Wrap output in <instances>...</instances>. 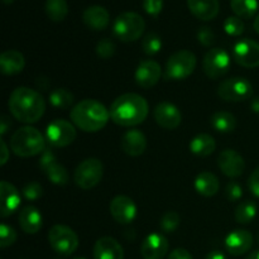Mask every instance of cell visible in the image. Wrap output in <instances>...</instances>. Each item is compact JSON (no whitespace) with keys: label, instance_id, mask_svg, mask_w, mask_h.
Instances as JSON below:
<instances>
[{"label":"cell","instance_id":"5","mask_svg":"<svg viewBox=\"0 0 259 259\" xmlns=\"http://www.w3.org/2000/svg\"><path fill=\"white\" fill-rule=\"evenodd\" d=\"M146 28L143 17L136 12H124L113 23V33L121 42H134L142 37Z\"/></svg>","mask_w":259,"mask_h":259},{"label":"cell","instance_id":"15","mask_svg":"<svg viewBox=\"0 0 259 259\" xmlns=\"http://www.w3.org/2000/svg\"><path fill=\"white\" fill-rule=\"evenodd\" d=\"M110 214L119 224H129L136 219L137 206L131 197L119 195L111 200Z\"/></svg>","mask_w":259,"mask_h":259},{"label":"cell","instance_id":"20","mask_svg":"<svg viewBox=\"0 0 259 259\" xmlns=\"http://www.w3.org/2000/svg\"><path fill=\"white\" fill-rule=\"evenodd\" d=\"M253 245L252 233L244 229H237L230 233L225 239V248L232 255H242L247 253Z\"/></svg>","mask_w":259,"mask_h":259},{"label":"cell","instance_id":"49","mask_svg":"<svg viewBox=\"0 0 259 259\" xmlns=\"http://www.w3.org/2000/svg\"><path fill=\"white\" fill-rule=\"evenodd\" d=\"M247 259H259V249L250 253V254L247 257Z\"/></svg>","mask_w":259,"mask_h":259},{"label":"cell","instance_id":"3","mask_svg":"<svg viewBox=\"0 0 259 259\" xmlns=\"http://www.w3.org/2000/svg\"><path fill=\"white\" fill-rule=\"evenodd\" d=\"M72 123L81 131L95 133L101 131L110 119V111L94 99H85L72 108L70 113Z\"/></svg>","mask_w":259,"mask_h":259},{"label":"cell","instance_id":"17","mask_svg":"<svg viewBox=\"0 0 259 259\" xmlns=\"http://www.w3.org/2000/svg\"><path fill=\"white\" fill-rule=\"evenodd\" d=\"M168 240L159 233H152L143 240L141 254L143 259H163L168 252Z\"/></svg>","mask_w":259,"mask_h":259},{"label":"cell","instance_id":"28","mask_svg":"<svg viewBox=\"0 0 259 259\" xmlns=\"http://www.w3.org/2000/svg\"><path fill=\"white\" fill-rule=\"evenodd\" d=\"M217 148L215 139L206 133L196 136L190 142V151L197 157H207Z\"/></svg>","mask_w":259,"mask_h":259},{"label":"cell","instance_id":"41","mask_svg":"<svg viewBox=\"0 0 259 259\" xmlns=\"http://www.w3.org/2000/svg\"><path fill=\"white\" fill-rule=\"evenodd\" d=\"M197 39L201 43L202 46H206V47H210V46L214 43L215 40V34L211 30V28L209 27H201L197 32Z\"/></svg>","mask_w":259,"mask_h":259},{"label":"cell","instance_id":"19","mask_svg":"<svg viewBox=\"0 0 259 259\" xmlns=\"http://www.w3.org/2000/svg\"><path fill=\"white\" fill-rule=\"evenodd\" d=\"M0 200H2V209L0 215L2 218H8L14 214L20 206V194L14 185L7 181L0 182Z\"/></svg>","mask_w":259,"mask_h":259},{"label":"cell","instance_id":"1","mask_svg":"<svg viewBox=\"0 0 259 259\" xmlns=\"http://www.w3.org/2000/svg\"><path fill=\"white\" fill-rule=\"evenodd\" d=\"M9 109L12 115L22 123H37L43 116L46 103L38 91L20 86L17 88L9 98Z\"/></svg>","mask_w":259,"mask_h":259},{"label":"cell","instance_id":"31","mask_svg":"<svg viewBox=\"0 0 259 259\" xmlns=\"http://www.w3.org/2000/svg\"><path fill=\"white\" fill-rule=\"evenodd\" d=\"M230 7L237 17L249 19L257 13L258 0H230Z\"/></svg>","mask_w":259,"mask_h":259},{"label":"cell","instance_id":"43","mask_svg":"<svg viewBox=\"0 0 259 259\" xmlns=\"http://www.w3.org/2000/svg\"><path fill=\"white\" fill-rule=\"evenodd\" d=\"M248 186H249L250 192L255 197H259V167L250 175L249 180H248Z\"/></svg>","mask_w":259,"mask_h":259},{"label":"cell","instance_id":"8","mask_svg":"<svg viewBox=\"0 0 259 259\" xmlns=\"http://www.w3.org/2000/svg\"><path fill=\"white\" fill-rule=\"evenodd\" d=\"M104 175V166L98 158H88L81 162L76 168L73 180L82 190H90L101 181Z\"/></svg>","mask_w":259,"mask_h":259},{"label":"cell","instance_id":"48","mask_svg":"<svg viewBox=\"0 0 259 259\" xmlns=\"http://www.w3.org/2000/svg\"><path fill=\"white\" fill-rule=\"evenodd\" d=\"M250 109H252L254 113H259V98H255L254 100H252V104H250Z\"/></svg>","mask_w":259,"mask_h":259},{"label":"cell","instance_id":"11","mask_svg":"<svg viewBox=\"0 0 259 259\" xmlns=\"http://www.w3.org/2000/svg\"><path fill=\"white\" fill-rule=\"evenodd\" d=\"M204 72L209 78H220L230 67V56L223 48H212L207 51L204 57Z\"/></svg>","mask_w":259,"mask_h":259},{"label":"cell","instance_id":"30","mask_svg":"<svg viewBox=\"0 0 259 259\" xmlns=\"http://www.w3.org/2000/svg\"><path fill=\"white\" fill-rule=\"evenodd\" d=\"M45 9L52 22H62L68 14V4L66 0H46Z\"/></svg>","mask_w":259,"mask_h":259},{"label":"cell","instance_id":"29","mask_svg":"<svg viewBox=\"0 0 259 259\" xmlns=\"http://www.w3.org/2000/svg\"><path fill=\"white\" fill-rule=\"evenodd\" d=\"M211 125L220 133H230L237 126V119L229 111H217L211 116Z\"/></svg>","mask_w":259,"mask_h":259},{"label":"cell","instance_id":"10","mask_svg":"<svg viewBox=\"0 0 259 259\" xmlns=\"http://www.w3.org/2000/svg\"><path fill=\"white\" fill-rule=\"evenodd\" d=\"M46 138L53 147H67L76 139V129L72 123L63 119H56L48 124Z\"/></svg>","mask_w":259,"mask_h":259},{"label":"cell","instance_id":"13","mask_svg":"<svg viewBox=\"0 0 259 259\" xmlns=\"http://www.w3.org/2000/svg\"><path fill=\"white\" fill-rule=\"evenodd\" d=\"M39 166L52 184L58 185V186H63L70 180L67 169L62 164L58 163L55 153L51 149L46 148L43 151V153L40 154Z\"/></svg>","mask_w":259,"mask_h":259},{"label":"cell","instance_id":"26","mask_svg":"<svg viewBox=\"0 0 259 259\" xmlns=\"http://www.w3.org/2000/svg\"><path fill=\"white\" fill-rule=\"evenodd\" d=\"M25 66L24 56L15 50H8L0 56V70L4 75L13 76L22 72Z\"/></svg>","mask_w":259,"mask_h":259},{"label":"cell","instance_id":"39","mask_svg":"<svg viewBox=\"0 0 259 259\" xmlns=\"http://www.w3.org/2000/svg\"><path fill=\"white\" fill-rule=\"evenodd\" d=\"M23 196L28 200V201H35V200L39 199L43 194V190L40 184L38 182H29V184L25 185L22 190Z\"/></svg>","mask_w":259,"mask_h":259},{"label":"cell","instance_id":"16","mask_svg":"<svg viewBox=\"0 0 259 259\" xmlns=\"http://www.w3.org/2000/svg\"><path fill=\"white\" fill-rule=\"evenodd\" d=\"M218 164L219 168L222 169L223 174L228 177H235L242 176L245 168V162L242 154L238 153L234 149H225L219 154L218 158Z\"/></svg>","mask_w":259,"mask_h":259},{"label":"cell","instance_id":"42","mask_svg":"<svg viewBox=\"0 0 259 259\" xmlns=\"http://www.w3.org/2000/svg\"><path fill=\"white\" fill-rule=\"evenodd\" d=\"M242 195H243V191L239 184L232 181L227 185V189H225V196H227V199L229 200V201H238V200H240Z\"/></svg>","mask_w":259,"mask_h":259},{"label":"cell","instance_id":"46","mask_svg":"<svg viewBox=\"0 0 259 259\" xmlns=\"http://www.w3.org/2000/svg\"><path fill=\"white\" fill-rule=\"evenodd\" d=\"M0 144H2V162L0 163H2V166H4L8 162V158H9V149H8V146L4 139H2Z\"/></svg>","mask_w":259,"mask_h":259},{"label":"cell","instance_id":"27","mask_svg":"<svg viewBox=\"0 0 259 259\" xmlns=\"http://www.w3.org/2000/svg\"><path fill=\"white\" fill-rule=\"evenodd\" d=\"M220 189L219 179L211 172H201L195 179V190L205 197H211L218 194Z\"/></svg>","mask_w":259,"mask_h":259},{"label":"cell","instance_id":"7","mask_svg":"<svg viewBox=\"0 0 259 259\" xmlns=\"http://www.w3.org/2000/svg\"><path fill=\"white\" fill-rule=\"evenodd\" d=\"M48 242L52 249L61 255H71L78 247V237L66 225H53L48 232Z\"/></svg>","mask_w":259,"mask_h":259},{"label":"cell","instance_id":"47","mask_svg":"<svg viewBox=\"0 0 259 259\" xmlns=\"http://www.w3.org/2000/svg\"><path fill=\"white\" fill-rule=\"evenodd\" d=\"M205 259H227V257L220 250H214V252H210Z\"/></svg>","mask_w":259,"mask_h":259},{"label":"cell","instance_id":"40","mask_svg":"<svg viewBox=\"0 0 259 259\" xmlns=\"http://www.w3.org/2000/svg\"><path fill=\"white\" fill-rule=\"evenodd\" d=\"M143 9L152 17H158L163 9V0H143Z\"/></svg>","mask_w":259,"mask_h":259},{"label":"cell","instance_id":"32","mask_svg":"<svg viewBox=\"0 0 259 259\" xmlns=\"http://www.w3.org/2000/svg\"><path fill=\"white\" fill-rule=\"evenodd\" d=\"M257 215V205L253 201H243L237 206L234 218L239 224H249Z\"/></svg>","mask_w":259,"mask_h":259},{"label":"cell","instance_id":"34","mask_svg":"<svg viewBox=\"0 0 259 259\" xmlns=\"http://www.w3.org/2000/svg\"><path fill=\"white\" fill-rule=\"evenodd\" d=\"M162 48V39L157 33H148L142 40V50L146 55L153 56L158 53Z\"/></svg>","mask_w":259,"mask_h":259},{"label":"cell","instance_id":"22","mask_svg":"<svg viewBox=\"0 0 259 259\" xmlns=\"http://www.w3.org/2000/svg\"><path fill=\"white\" fill-rule=\"evenodd\" d=\"M94 259H124L123 247L114 238H100L94 245Z\"/></svg>","mask_w":259,"mask_h":259},{"label":"cell","instance_id":"23","mask_svg":"<svg viewBox=\"0 0 259 259\" xmlns=\"http://www.w3.org/2000/svg\"><path fill=\"white\" fill-rule=\"evenodd\" d=\"M82 22L93 30H104L110 23V14L100 5H91L82 13Z\"/></svg>","mask_w":259,"mask_h":259},{"label":"cell","instance_id":"24","mask_svg":"<svg viewBox=\"0 0 259 259\" xmlns=\"http://www.w3.org/2000/svg\"><path fill=\"white\" fill-rule=\"evenodd\" d=\"M187 7L197 19L209 22L219 14V0H187Z\"/></svg>","mask_w":259,"mask_h":259},{"label":"cell","instance_id":"12","mask_svg":"<svg viewBox=\"0 0 259 259\" xmlns=\"http://www.w3.org/2000/svg\"><path fill=\"white\" fill-rule=\"evenodd\" d=\"M233 58L238 65L247 68H254L259 66V43L245 38L235 43L233 48Z\"/></svg>","mask_w":259,"mask_h":259},{"label":"cell","instance_id":"2","mask_svg":"<svg viewBox=\"0 0 259 259\" xmlns=\"http://www.w3.org/2000/svg\"><path fill=\"white\" fill-rule=\"evenodd\" d=\"M109 111L111 120L118 125L136 126L146 120L149 106L143 96L128 93L116 98Z\"/></svg>","mask_w":259,"mask_h":259},{"label":"cell","instance_id":"33","mask_svg":"<svg viewBox=\"0 0 259 259\" xmlns=\"http://www.w3.org/2000/svg\"><path fill=\"white\" fill-rule=\"evenodd\" d=\"M73 94L67 89H55L50 94V103L57 109H68L73 104Z\"/></svg>","mask_w":259,"mask_h":259},{"label":"cell","instance_id":"25","mask_svg":"<svg viewBox=\"0 0 259 259\" xmlns=\"http://www.w3.org/2000/svg\"><path fill=\"white\" fill-rule=\"evenodd\" d=\"M18 220L22 230L27 234H35L42 228V214L32 205H28L20 210Z\"/></svg>","mask_w":259,"mask_h":259},{"label":"cell","instance_id":"45","mask_svg":"<svg viewBox=\"0 0 259 259\" xmlns=\"http://www.w3.org/2000/svg\"><path fill=\"white\" fill-rule=\"evenodd\" d=\"M10 126H12L10 119L8 118L7 115H3L2 120H0V133H2V136H4V134L9 131Z\"/></svg>","mask_w":259,"mask_h":259},{"label":"cell","instance_id":"4","mask_svg":"<svg viewBox=\"0 0 259 259\" xmlns=\"http://www.w3.org/2000/svg\"><path fill=\"white\" fill-rule=\"evenodd\" d=\"M10 148L19 157H33L42 154L46 142L39 131L33 126H22L14 132L10 139Z\"/></svg>","mask_w":259,"mask_h":259},{"label":"cell","instance_id":"18","mask_svg":"<svg viewBox=\"0 0 259 259\" xmlns=\"http://www.w3.org/2000/svg\"><path fill=\"white\" fill-rule=\"evenodd\" d=\"M161 76L162 70L159 63L153 60H144L137 67L134 78H136L137 85L143 89H149L158 82Z\"/></svg>","mask_w":259,"mask_h":259},{"label":"cell","instance_id":"35","mask_svg":"<svg viewBox=\"0 0 259 259\" xmlns=\"http://www.w3.org/2000/svg\"><path fill=\"white\" fill-rule=\"evenodd\" d=\"M244 23H243L242 18L237 17H228L224 22V30L229 35H233V37H238V35L242 34L244 32Z\"/></svg>","mask_w":259,"mask_h":259},{"label":"cell","instance_id":"50","mask_svg":"<svg viewBox=\"0 0 259 259\" xmlns=\"http://www.w3.org/2000/svg\"><path fill=\"white\" fill-rule=\"evenodd\" d=\"M254 29H255V32L259 34V14L257 15V18H255V20H254Z\"/></svg>","mask_w":259,"mask_h":259},{"label":"cell","instance_id":"9","mask_svg":"<svg viewBox=\"0 0 259 259\" xmlns=\"http://www.w3.org/2000/svg\"><path fill=\"white\" fill-rule=\"evenodd\" d=\"M218 95L225 101H244L252 98L253 85L244 77L228 78L219 85Z\"/></svg>","mask_w":259,"mask_h":259},{"label":"cell","instance_id":"21","mask_svg":"<svg viewBox=\"0 0 259 259\" xmlns=\"http://www.w3.org/2000/svg\"><path fill=\"white\" fill-rule=\"evenodd\" d=\"M121 149L124 153L132 157H138L144 153L147 148V138L138 129H132L124 133L120 141Z\"/></svg>","mask_w":259,"mask_h":259},{"label":"cell","instance_id":"14","mask_svg":"<svg viewBox=\"0 0 259 259\" xmlns=\"http://www.w3.org/2000/svg\"><path fill=\"white\" fill-rule=\"evenodd\" d=\"M153 116L154 120H156V123L159 126H162L164 129H168V131L179 128L182 121L181 111L179 110V108L176 105H174L172 103H168V101L159 103L154 108Z\"/></svg>","mask_w":259,"mask_h":259},{"label":"cell","instance_id":"44","mask_svg":"<svg viewBox=\"0 0 259 259\" xmlns=\"http://www.w3.org/2000/svg\"><path fill=\"white\" fill-rule=\"evenodd\" d=\"M168 259H194L192 258L191 253L187 249L184 248H176L175 250H172L171 254L168 255Z\"/></svg>","mask_w":259,"mask_h":259},{"label":"cell","instance_id":"51","mask_svg":"<svg viewBox=\"0 0 259 259\" xmlns=\"http://www.w3.org/2000/svg\"><path fill=\"white\" fill-rule=\"evenodd\" d=\"M14 2V0H3V3H4V4H12V3Z\"/></svg>","mask_w":259,"mask_h":259},{"label":"cell","instance_id":"52","mask_svg":"<svg viewBox=\"0 0 259 259\" xmlns=\"http://www.w3.org/2000/svg\"><path fill=\"white\" fill-rule=\"evenodd\" d=\"M72 259H86V258H82V257H76V258H72Z\"/></svg>","mask_w":259,"mask_h":259},{"label":"cell","instance_id":"6","mask_svg":"<svg viewBox=\"0 0 259 259\" xmlns=\"http://www.w3.org/2000/svg\"><path fill=\"white\" fill-rule=\"evenodd\" d=\"M196 68V56L187 50L175 52L166 63V78L168 80H185Z\"/></svg>","mask_w":259,"mask_h":259},{"label":"cell","instance_id":"37","mask_svg":"<svg viewBox=\"0 0 259 259\" xmlns=\"http://www.w3.org/2000/svg\"><path fill=\"white\" fill-rule=\"evenodd\" d=\"M15 240H17V232L14 230V228L7 224L0 225V247L3 249L10 247L14 244Z\"/></svg>","mask_w":259,"mask_h":259},{"label":"cell","instance_id":"36","mask_svg":"<svg viewBox=\"0 0 259 259\" xmlns=\"http://www.w3.org/2000/svg\"><path fill=\"white\" fill-rule=\"evenodd\" d=\"M180 222H181V219L176 211H167L161 219L162 230L166 233H174L179 228Z\"/></svg>","mask_w":259,"mask_h":259},{"label":"cell","instance_id":"38","mask_svg":"<svg viewBox=\"0 0 259 259\" xmlns=\"http://www.w3.org/2000/svg\"><path fill=\"white\" fill-rule=\"evenodd\" d=\"M115 43L113 40L109 39V38H104L96 46V53L103 60H109L115 53Z\"/></svg>","mask_w":259,"mask_h":259}]
</instances>
